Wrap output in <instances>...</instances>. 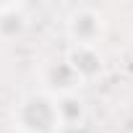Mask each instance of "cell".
Segmentation results:
<instances>
[{"label":"cell","instance_id":"obj_2","mask_svg":"<svg viewBox=\"0 0 133 133\" xmlns=\"http://www.w3.org/2000/svg\"><path fill=\"white\" fill-rule=\"evenodd\" d=\"M65 31L71 37V47H99L104 37V18L91 5H78L65 18Z\"/></svg>","mask_w":133,"mask_h":133},{"label":"cell","instance_id":"obj_1","mask_svg":"<svg viewBox=\"0 0 133 133\" xmlns=\"http://www.w3.org/2000/svg\"><path fill=\"white\" fill-rule=\"evenodd\" d=\"M13 123L21 133H55L60 125V112H57V97L50 91H29L13 112Z\"/></svg>","mask_w":133,"mask_h":133},{"label":"cell","instance_id":"obj_4","mask_svg":"<svg viewBox=\"0 0 133 133\" xmlns=\"http://www.w3.org/2000/svg\"><path fill=\"white\" fill-rule=\"evenodd\" d=\"M65 60H68V65L78 73L81 81H89V78L102 73L99 47H71L68 52H65Z\"/></svg>","mask_w":133,"mask_h":133},{"label":"cell","instance_id":"obj_3","mask_svg":"<svg viewBox=\"0 0 133 133\" xmlns=\"http://www.w3.org/2000/svg\"><path fill=\"white\" fill-rule=\"evenodd\" d=\"M42 81H44V91H50L52 97H65V94H76V89L84 84L78 78V73L68 65V60H55L47 63L42 71Z\"/></svg>","mask_w":133,"mask_h":133},{"label":"cell","instance_id":"obj_5","mask_svg":"<svg viewBox=\"0 0 133 133\" xmlns=\"http://www.w3.org/2000/svg\"><path fill=\"white\" fill-rule=\"evenodd\" d=\"M57 112H60V125H78L86 120V104L84 99H78V94L57 97Z\"/></svg>","mask_w":133,"mask_h":133}]
</instances>
